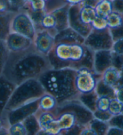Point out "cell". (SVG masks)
<instances>
[{
	"instance_id": "cell-42",
	"label": "cell",
	"mask_w": 123,
	"mask_h": 135,
	"mask_svg": "<svg viewBox=\"0 0 123 135\" xmlns=\"http://www.w3.org/2000/svg\"><path fill=\"white\" fill-rule=\"evenodd\" d=\"M101 1H102V0H85L84 2H83L82 4L93 6V7H95L97 4Z\"/></svg>"
},
{
	"instance_id": "cell-47",
	"label": "cell",
	"mask_w": 123,
	"mask_h": 135,
	"mask_svg": "<svg viewBox=\"0 0 123 135\" xmlns=\"http://www.w3.org/2000/svg\"><path fill=\"white\" fill-rule=\"evenodd\" d=\"M122 114H123V108H122Z\"/></svg>"
},
{
	"instance_id": "cell-26",
	"label": "cell",
	"mask_w": 123,
	"mask_h": 135,
	"mask_svg": "<svg viewBox=\"0 0 123 135\" xmlns=\"http://www.w3.org/2000/svg\"><path fill=\"white\" fill-rule=\"evenodd\" d=\"M96 92L98 96L105 95V96L109 97L111 99H112V98H115V88L105 84L100 78V79L98 80L97 85Z\"/></svg>"
},
{
	"instance_id": "cell-36",
	"label": "cell",
	"mask_w": 123,
	"mask_h": 135,
	"mask_svg": "<svg viewBox=\"0 0 123 135\" xmlns=\"http://www.w3.org/2000/svg\"><path fill=\"white\" fill-rule=\"evenodd\" d=\"M109 126H115L123 130V114L115 115L108 121Z\"/></svg>"
},
{
	"instance_id": "cell-34",
	"label": "cell",
	"mask_w": 123,
	"mask_h": 135,
	"mask_svg": "<svg viewBox=\"0 0 123 135\" xmlns=\"http://www.w3.org/2000/svg\"><path fill=\"white\" fill-rule=\"evenodd\" d=\"M111 51L115 55H123V38L114 41Z\"/></svg>"
},
{
	"instance_id": "cell-2",
	"label": "cell",
	"mask_w": 123,
	"mask_h": 135,
	"mask_svg": "<svg viewBox=\"0 0 123 135\" xmlns=\"http://www.w3.org/2000/svg\"><path fill=\"white\" fill-rule=\"evenodd\" d=\"M94 52L83 43H55L48 55L53 69L78 70L88 68L93 70Z\"/></svg>"
},
{
	"instance_id": "cell-15",
	"label": "cell",
	"mask_w": 123,
	"mask_h": 135,
	"mask_svg": "<svg viewBox=\"0 0 123 135\" xmlns=\"http://www.w3.org/2000/svg\"><path fill=\"white\" fill-rule=\"evenodd\" d=\"M6 45L10 52H17L25 51L34 45L33 41L26 37L11 32L6 40Z\"/></svg>"
},
{
	"instance_id": "cell-32",
	"label": "cell",
	"mask_w": 123,
	"mask_h": 135,
	"mask_svg": "<svg viewBox=\"0 0 123 135\" xmlns=\"http://www.w3.org/2000/svg\"><path fill=\"white\" fill-rule=\"evenodd\" d=\"M93 29L103 30L107 28V23L106 18L97 16L91 23Z\"/></svg>"
},
{
	"instance_id": "cell-9",
	"label": "cell",
	"mask_w": 123,
	"mask_h": 135,
	"mask_svg": "<svg viewBox=\"0 0 123 135\" xmlns=\"http://www.w3.org/2000/svg\"><path fill=\"white\" fill-rule=\"evenodd\" d=\"M69 110L73 112L78 119L79 125L82 127L88 125L90 121L94 118L93 112L88 109L78 98L58 104L55 110Z\"/></svg>"
},
{
	"instance_id": "cell-12",
	"label": "cell",
	"mask_w": 123,
	"mask_h": 135,
	"mask_svg": "<svg viewBox=\"0 0 123 135\" xmlns=\"http://www.w3.org/2000/svg\"><path fill=\"white\" fill-rule=\"evenodd\" d=\"M113 54L111 50L94 52L93 71L101 76L105 70L113 66Z\"/></svg>"
},
{
	"instance_id": "cell-27",
	"label": "cell",
	"mask_w": 123,
	"mask_h": 135,
	"mask_svg": "<svg viewBox=\"0 0 123 135\" xmlns=\"http://www.w3.org/2000/svg\"><path fill=\"white\" fill-rule=\"evenodd\" d=\"M88 126L96 132L97 135L106 134L109 127L108 122L100 121L94 118L90 121Z\"/></svg>"
},
{
	"instance_id": "cell-17",
	"label": "cell",
	"mask_w": 123,
	"mask_h": 135,
	"mask_svg": "<svg viewBox=\"0 0 123 135\" xmlns=\"http://www.w3.org/2000/svg\"><path fill=\"white\" fill-rule=\"evenodd\" d=\"M84 40L85 38L83 36L70 27L58 32L55 36V43H83Z\"/></svg>"
},
{
	"instance_id": "cell-20",
	"label": "cell",
	"mask_w": 123,
	"mask_h": 135,
	"mask_svg": "<svg viewBox=\"0 0 123 135\" xmlns=\"http://www.w3.org/2000/svg\"><path fill=\"white\" fill-rule=\"evenodd\" d=\"M39 109L46 112H54L58 107V103L56 98L46 92L39 99Z\"/></svg>"
},
{
	"instance_id": "cell-25",
	"label": "cell",
	"mask_w": 123,
	"mask_h": 135,
	"mask_svg": "<svg viewBox=\"0 0 123 135\" xmlns=\"http://www.w3.org/2000/svg\"><path fill=\"white\" fill-rule=\"evenodd\" d=\"M23 123L27 128L28 134H39L41 130L36 115H31L25 119Z\"/></svg>"
},
{
	"instance_id": "cell-19",
	"label": "cell",
	"mask_w": 123,
	"mask_h": 135,
	"mask_svg": "<svg viewBox=\"0 0 123 135\" xmlns=\"http://www.w3.org/2000/svg\"><path fill=\"white\" fill-rule=\"evenodd\" d=\"M15 13L8 12L0 13V40H6L11 32V22Z\"/></svg>"
},
{
	"instance_id": "cell-5",
	"label": "cell",
	"mask_w": 123,
	"mask_h": 135,
	"mask_svg": "<svg viewBox=\"0 0 123 135\" xmlns=\"http://www.w3.org/2000/svg\"><path fill=\"white\" fill-rule=\"evenodd\" d=\"M11 32L19 34L34 41L37 30L34 23L29 14L22 10L13 16L11 22Z\"/></svg>"
},
{
	"instance_id": "cell-40",
	"label": "cell",
	"mask_w": 123,
	"mask_h": 135,
	"mask_svg": "<svg viewBox=\"0 0 123 135\" xmlns=\"http://www.w3.org/2000/svg\"><path fill=\"white\" fill-rule=\"evenodd\" d=\"M106 134H122V135H123V130L120 129V128L115 127V126H109Z\"/></svg>"
},
{
	"instance_id": "cell-46",
	"label": "cell",
	"mask_w": 123,
	"mask_h": 135,
	"mask_svg": "<svg viewBox=\"0 0 123 135\" xmlns=\"http://www.w3.org/2000/svg\"><path fill=\"white\" fill-rule=\"evenodd\" d=\"M43 1H45V2H46V1H49V0H43Z\"/></svg>"
},
{
	"instance_id": "cell-33",
	"label": "cell",
	"mask_w": 123,
	"mask_h": 135,
	"mask_svg": "<svg viewBox=\"0 0 123 135\" xmlns=\"http://www.w3.org/2000/svg\"><path fill=\"white\" fill-rule=\"evenodd\" d=\"M93 117L94 118L97 119L98 120L108 122L113 117V115L108 110L102 111L96 109L93 112Z\"/></svg>"
},
{
	"instance_id": "cell-35",
	"label": "cell",
	"mask_w": 123,
	"mask_h": 135,
	"mask_svg": "<svg viewBox=\"0 0 123 135\" xmlns=\"http://www.w3.org/2000/svg\"><path fill=\"white\" fill-rule=\"evenodd\" d=\"M12 10L14 12L22 10L26 4L25 0H8Z\"/></svg>"
},
{
	"instance_id": "cell-13",
	"label": "cell",
	"mask_w": 123,
	"mask_h": 135,
	"mask_svg": "<svg viewBox=\"0 0 123 135\" xmlns=\"http://www.w3.org/2000/svg\"><path fill=\"white\" fill-rule=\"evenodd\" d=\"M80 4L70 5L69 10V27L85 38L92 30L90 25L83 23L81 20L79 11Z\"/></svg>"
},
{
	"instance_id": "cell-18",
	"label": "cell",
	"mask_w": 123,
	"mask_h": 135,
	"mask_svg": "<svg viewBox=\"0 0 123 135\" xmlns=\"http://www.w3.org/2000/svg\"><path fill=\"white\" fill-rule=\"evenodd\" d=\"M122 71L115 66H111L101 75V79L105 84L116 88L122 77Z\"/></svg>"
},
{
	"instance_id": "cell-22",
	"label": "cell",
	"mask_w": 123,
	"mask_h": 135,
	"mask_svg": "<svg viewBox=\"0 0 123 135\" xmlns=\"http://www.w3.org/2000/svg\"><path fill=\"white\" fill-rule=\"evenodd\" d=\"M97 16L106 17L113 12L112 0H102L95 7Z\"/></svg>"
},
{
	"instance_id": "cell-1",
	"label": "cell",
	"mask_w": 123,
	"mask_h": 135,
	"mask_svg": "<svg viewBox=\"0 0 123 135\" xmlns=\"http://www.w3.org/2000/svg\"><path fill=\"white\" fill-rule=\"evenodd\" d=\"M50 68L48 56L37 52L33 45L23 51L10 52L2 75L18 85L27 80L39 79Z\"/></svg>"
},
{
	"instance_id": "cell-43",
	"label": "cell",
	"mask_w": 123,
	"mask_h": 135,
	"mask_svg": "<svg viewBox=\"0 0 123 135\" xmlns=\"http://www.w3.org/2000/svg\"><path fill=\"white\" fill-rule=\"evenodd\" d=\"M65 1L70 5H76V4H82L85 0H65Z\"/></svg>"
},
{
	"instance_id": "cell-39",
	"label": "cell",
	"mask_w": 123,
	"mask_h": 135,
	"mask_svg": "<svg viewBox=\"0 0 123 135\" xmlns=\"http://www.w3.org/2000/svg\"><path fill=\"white\" fill-rule=\"evenodd\" d=\"M115 98L123 104V85H121L115 88Z\"/></svg>"
},
{
	"instance_id": "cell-41",
	"label": "cell",
	"mask_w": 123,
	"mask_h": 135,
	"mask_svg": "<svg viewBox=\"0 0 123 135\" xmlns=\"http://www.w3.org/2000/svg\"><path fill=\"white\" fill-rule=\"evenodd\" d=\"M79 134H91V135H97L96 132L89 127L88 125L84 126L82 128Z\"/></svg>"
},
{
	"instance_id": "cell-31",
	"label": "cell",
	"mask_w": 123,
	"mask_h": 135,
	"mask_svg": "<svg viewBox=\"0 0 123 135\" xmlns=\"http://www.w3.org/2000/svg\"><path fill=\"white\" fill-rule=\"evenodd\" d=\"M111 98L105 95L98 96L96 102V109L107 111L109 109Z\"/></svg>"
},
{
	"instance_id": "cell-28",
	"label": "cell",
	"mask_w": 123,
	"mask_h": 135,
	"mask_svg": "<svg viewBox=\"0 0 123 135\" xmlns=\"http://www.w3.org/2000/svg\"><path fill=\"white\" fill-rule=\"evenodd\" d=\"M9 53L10 51L6 45V40H0V75L3 74Z\"/></svg>"
},
{
	"instance_id": "cell-24",
	"label": "cell",
	"mask_w": 123,
	"mask_h": 135,
	"mask_svg": "<svg viewBox=\"0 0 123 135\" xmlns=\"http://www.w3.org/2000/svg\"><path fill=\"white\" fill-rule=\"evenodd\" d=\"M107 28L110 30L118 29L123 26V15L112 12L106 17Z\"/></svg>"
},
{
	"instance_id": "cell-37",
	"label": "cell",
	"mask_w": 123,
	"mask_h": 135,
	"mask_svg": "<svg viewBox=\"0 0 123 135\" xmlns=\"http://www.w3.org/2000/svg\"><path fill=\"white\" fill-rule=\"evenodd\" d=\"M113 12L123 15V0H112Z\"/></svg>"
},
{
	"instance_id": "cell-4",
	"label": "cell",
	"mask_w": 123,
	"mask_h": 135,
	"mask_svg": "<svg viewBox=\"0 0 123 135\" xmlns=\"http://www.w3.org/2000/svg\"><path fill=\"white\" fill-rule=\"evenodd\" d=\"M45 93V88L39 79L26 80L16 86L1 115L37 100Z\"/></svg>"
},
{
	"instance_id": "cell-8",
	"label": "cell",
	"mask_w": 123,
	"mask_h": 135,
	"mask_svg": "<svg viewBox=\"0 0 123 135\" xmlns=\"http://www.w3.org/2000/svg\"><path fill=\"white\" fill-rule=\"evenodd\" d=\"M38 100H37L2 114L1 116L4 126L8 128L10 125L23 122L28 117L36 114L39 110Z\"/></svg>"
},
{
	"instance_id": "cell-3",
	"label": "cell",
	"mask_w": 123,
	"mask_h": 135,
	"mask_svg": "<svg viewBox=\"0 0 123 135\" xmlns=\"http://www.w3.org/2000/svg\"><path fill=\"white\" fill-rule=\"evenodd\" d=\"M76 73V70L72 69L50 68L39 80L46 92L54 95L60 104L79 97L75 86Z\"/></svg>"
},
{
	"instance_id": "cell-10",
	"label": "cell",
	"mask_w": 123,
	"mask_h": 135,
	"mask_svg": "<svg viewBox=\"0 0 123 135\" xmlns=\"http://www.w3.org/2000/svg\"><path fill=\"white\" fill-rule=\"evenodd\" d=\"M35 115L41 130L39 134H61L57 118L53 112H46L39 109Z\"/></svg>"
},
{
	"instance_id": "cell-23",
	"label": "cell",
	"mask_w": 123,
	"mask_h": 135,
	"mask_svg": "<svg viewBox=\"0 0 123 135\" xmlns=\"http://www.w3.org/2000/svg\"><path fill=\"white\" fill-rule=\"evenodd\" d=\"M98 97V95L95 91L93 93L79 94L78 99L88 109L93 112L96 110V102Z\"/></svg>"
},
{
	"instance_id": "cell-7",
	"label": "cell",
	"mask_w": 123,
	"mask_h": 135,
	"mask_svg": "<svg viewBox=\"0 0 123 135\" xmlns=\"http://www.w3.org/2000/svg\"><path fill=\"white\" fill-rule=\"evenodd\" d=\"M100 78L101 76L97 75L91 69L83 67L76 70L75 86L79 94H84L95 91Z\"/></svg>"
},
{
	"instance_id": "cell-14",
	"label": "cell",
	"mask_w": 123,
	"mask_h": 135,
	"mask_svg": "<svg viewBox=\"0 0 123 135\" xmlns=\"http://www.w3.org/2000/svg\"><path fill=\"white\" fill-rule=\"evenodd\" d=\"M53 112L57 118L59 126L61 130V134H69L76 127L79 126L78 119L73 112L65 110H54Z\"/></svg>"
},
{
	"instance_id": "cell-29",
	"label": "cell",
	"mask_w": 123,
	"mask_h": 135,
	"mask_svg": "<svg viewBox=\"0 0 123 135\" xmlns=\"http://www.w3.org/2000/svg\"><path fill=\"white\" fill-rule=\"evenodd\" d=\"M8 134L27 135L28 132L23 122L15 123L8 127Z\"/></svg>"
},
{
	"instance_id": "cell-11",
	"label": "cell",
	"mask_w": 123,
	"mask_h": 135,
	"mask_svg": "<svg viewBox=\"0 0 123 135\" xmlns=\"http://www.w3.org/2000/svg\"><path fill=\"white\" fill-rule=\"evenodd\" d=\"M33 43L37 52L48 56L55 45V36L48 30L39 31L37 32Z\"/></svg>"
},
{
	"instance_id": "cell-16",
	"label": "cell",
	"mask_w": 123,
	"mask_h": 135,
	"mask_svg": "<svg viewBox=\"0 0 123 135\" xmlns=\"http://www.w3.org/2000/svg\"><path fill=\"white\" fill-rule=\"evenodd\" d=\"M16 86L3 75H0V115L3 113Z\"/></svg>"
},
{
	"instance_id": "cell-6",
	"label": "cell",
	"mask_w": 123,
	"mask_h": 135,
	"mask_svg": "<svg viewBox=\"0 0 123 135\" xmlns=\"http://www.w3.org/2000/svg\"><path fill=\"white\" fill-rule=\"evenodd\" d=\"M113 40L108 28L103 30L93 29L85 38L84 44L93 52L111 50Z\"/></svg>"
},
{
	"instance_id": "cell-45",
	"label": "cell",
	"mask_w": 123,
	"mask_h": 135,
	"mask_svg": "<svg viewBox=\"0 0 123 135\" xmlns=\"http://www.w3.org/2000/svg\"><path fill=\"white\" fill-rule=\"evenodd\" d=\"M32 1V0H25V1H26V3H28V2H30V1Z\"/></svg>"
},
{
	"instance_id": "cell-30",
	"label": "cell",
	"mask_w": 123,
	"mask_h": 135,
	"mask_svg": "<svg viewBox=\"0 0 123 135\" xmlns=\"http://www.w3.org/2000/svg\"><path fill=\"white\" fill-rule=\"evenodd\" d=\"M122 108L123 104L121 103L117 100L115 98L111 99L108 111L113 116L122 114Z\"/></svg>"
},
{
	"instance_id": "cell-44",
	"label": "cell",
	"mask_w": 123,
	"mask_h": 135,
	"mask_svg": "<svg viewBox=\"0 0 123 135\" xmlns=\"http://www.w3.org/2000/svg\"><path fill=\"white\" fill-rule=\"evenodd\" d=\"M3 126H4L3 121V119H2L1 115H0V129H1V128L3 127Z\"/></svg>"
},
{
	"instance_id": "cell-38",
	"label": "cell",
	"mask_w": 123,
	"mask_h": 135,
	"mask_svg": "<svg viewBox=\"0 0 123 135\" xmlns=\"http://www.w3.org/2000/svg\"><path fill=\"white\" fill-rule=\"evenodd\" d=\"M13 12L8 0H0V13Z\"/></svg>"
},
{
	"instance_id": "cell-21",
	"label": "cell",
	"mask_w": 123,
	"mask_h": 135,
	"mask_svg": "<svg viewBox=\"0 0 123 135\" xmlns=\"http://www.w3.org/2000/svg\"><path fill=\"white\" fill-rule=\"evenodd\" d=\"M79 14L82 22L90 26H91L92 22L97 16L95 7L84 4H80Z\"/></svg>"
}]
</instances>
